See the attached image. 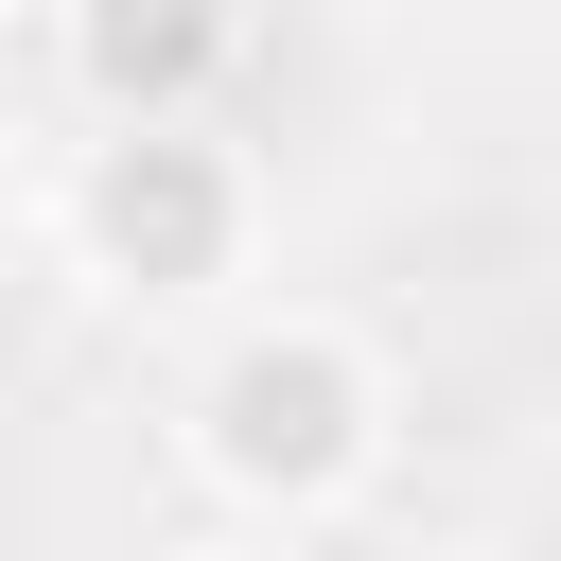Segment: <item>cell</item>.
Returning <instances> with one entry per match:
<instances>
[{
	"label": "cell",
	"instance_id": "1",
	"mask_svg": "<svg viewBox=\"0 0 561 561\" xmlns=\"http://www.w3.org/2000/svg\"><path fill=\"white\" fill-rule=\"evenodd\" d=\"M351 438H368L351 351H316V333L228 351V386H210V456H228L245 491H333V473H351Z\"/></svg>",
	"mask_w": 561,
	"mask_h": 561
},
{
	"label": "cell",
	"instance_id": "2",
	"mask_svg": "<svg viewBox=\"0 0 561 561\" xmlns=\"http://www.w3.org/2000/svg\"><path fill=\"white\" fill-rule=\"evenodd\" d=\"M88 245H105L123 280H210V263H228V158L175 140V123H123V140L88 158Z\"/></svg>",
	"mask_w": 561,
	"mask_h": 561
},
{
	"label": "cell",
	"instance_id": "3",
	"mask_svg": "<svg viewBox=\"0 0 561 561\" xmlns=\"http://www.w3.org/2000/svg\"><path fill=\"white\" fill-rule=\"evenodd\" d=\"M70 53H88V88H105L123 123H175V105L228 70V0H88Z\"/></svg>",
	"mask_w": 561,
	"mask_h": 561
}]
</instances>
